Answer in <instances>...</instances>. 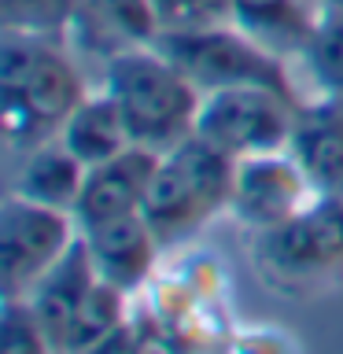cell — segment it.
<instances>
[{
  "label": "cell",
  "mask_w": 343,
  "mask_h": 354,
  "mask_svg": "<svg viewBox=\"0 0 343 354\" xmlns=\"http://www.w3.org/2000/svg\"><path fill=\"white\" fill-rule=\"evenodd\" d=\"M96 284H100V273L93 266V254H89L85 240L77 236L74 248L30 288V295H22L33 306L37 321L48 328V336L55 339L59 354H63L66 332H71V325L77 321V314H82V306L89 303V295H93Z\"/></svg>",
  "instance_id": "13"
},
{
  "label": "cell",
  "mask_w": 343,
  "mask_h": 354,
  "mask_svg": "<svg viewBox=\"0 0 343 354\" xmlns=\"http://www.w3.org/2000/svg\"><path fill=\"white\" fill-rule=\"evenodd\" d=\"M314 96H343V11L325 8V15L295 55Z\"/></svg>",
  "instance_id": "17"
},
{
  "label": "cell",
  "mask_w": 343,
  "mask_h": 354,
  "mask_svg": "<svg viewBox=\"0 0 343 354\" xmlns=\"http://www.w3.org/2000/svg\"><path fill=\"white\" fill-rule=\"evenodd\" d=\"M325 8H340L343 11V0H325Z\"/></svg>",
  "instance_id": "23"
},
{
  "label": "cell",
  "mask_w": 343,
  "mask_h": 354,
  "mask_svg": "<svg viewBox=\"0 0 343 354\" xmlns=\"http://www.w3.org/2000/svg\"><path fill=\"white\" fill-rule=\"evenodd\" d=\"M82 240H85L89 254H93L100 281L118 288V292H126V295L140 292V288L151 281L155 262H159V254H163V243L151 232L148 221H144L140 210L85 229Z\"/></svg>",
  "instance_id": "10"
},
{
  "label": "cell",
  "mask_w": 343,
  "mask_h": 354,
  "mask_svg": "<svg viewBox=\"0 0 343 354\" xmlns=\"http://www.w3.org/2000/svg\"><path fill=\"white\" fill-rule=\"evenodd\" d=\"M259 281L284 299L321 295L343 284V196L317 192L292 218L251 232Z\"/></svg>",
  "instance_id": "3"
},
{
  "label": "cell",
  "mask_w": 343,
  "mask_h": 354,
  "mask_svg": "<svg viewBox=\"0 0 343 354\" xmlns=\"http://www.w3.org/2000/svg\"><path fill=\"white\" fill-rule=\"evenodd\" d=\"M155 44L181 66L199 93H218V88L237 85H270L277 93L303 100L292 71H288V59L273 55L232 19L199 30H163Z\"/></svg>",
  "instance_id": "5"
},
{
  "label": "cell",
  "mask_w": 343,
  "mask_h": 354,
  "mask_svg": "<svg viewBox=\"0 0 343 354\" xmlns=\"http://www.w3.org/2000/svg\"><path fill=\"white\" fill-rule=\"evenodd\" d=\"M0 354H59L48 328L26 299H4L0 310Z\"/></svg>",
  "instance_id": "20"
},
{
  "label": "cell",
  "mask_w": 343,
  "mask_h": 354,
  "mask_svg": "<svg viewBox=\"0 0 343 354\" xmlns=\"http://www.w3.org/2000/svg\"><path fill=\"white\" fill-rule=\"evenodd\" d=\"M232 354H295V343L273 328H251L232 339Z\"/></svg>",
  "instance_id": "22"
},
{
  "label": "cell",
  "mask_w": 343,
  "mask_h": 354,
  "mask_svg": "<svg viewBox=\"0 0 343 354\" xmlns=\"http://www.w3.org/2000/svg\"><path fill=\"white\" fill-rule=\"evenodd\" d=\"M340 196H343V188H340Z\"/></svg>",
  "instance_id": "24"
},
{
  "label": "cell",
  "mask_w": 343,
  "mask_h": 354,
  "mask_svg": "<svg viewBox=\"0 0 343 354\" xmlns=\"http://www.w3.org/2000/svg\"><path fill=\"white\" fill-rule=\"evenodd\" d=\"M325 15V0H232V22L281 59H295Z\"/></svg>",
  "instance_id": "15"
},
{
  "label": "cell",
  "mask_w": 343,
  "mask_h": 354,
  "mask_svg": "<svg viewBox=\"0 0 343 354\" xmlns=\"http://www.w3.org/2000/svg\"><path fill=\"white\" fill-rule=\"evenodd\" d=\"M299 100L270 85H237L203 93L196 115V137L229 155L232 162L251 155L284 151L292 140Z\"/></svg>",
  "instance_id": "6"
},
{
  "label": "cell",
  "mask_w": 343,
  "mask_h": 354,
  "mask_svg": "<svg viewBox=\"0 0 343 354\" xmlns=\"http://www.w3.org/2000/svg\"><path fill=\"white\" fill-rule=\"evenodd\" d=\"M11 159H15V170H11V181H8L11 196H22V199H30V203L74 214L77 196H82V188H85L89 166L77 159L59 137L48 140V144H37V148H30V151L11 155Z\"/></svg>",
  "instance_id": "14"
},
{
  "label": "cell",
  "mask_w": 343,
  "mask_h": 354,
  "mask_svg": "<svg viewBox=\"0 0 343 354\" xmlns=\"http://www.w3.org/2000/svg\"><path fill=\"white\" fill-rule=\"evenodd\" d=\"M292 159L303 166L317 192L343 188V96H303L295 111Z\"/></svg>",
  "instance_id": "12"
},
{
  "label": "cell",
  "mask_w": 343,
  "mask_h": 354,
  "mask_svg": "<svg viewBox=\"0 0 343 354\" xmlns=\"http://www.w3.org/2000/svg\"><path fill=\"white\" fill-rule=\"evenodd\" d=\"M163 22L151 0H77V15L66 41H74L104 66L122 48L155 44Z\"/></svg>",
  "instance_id": "11"
},
{
  "label": "cell",
  "mask_w": 343,
  "mask_h": 354,
  "mask_svg": "<svg viewBox=\"0 0 343 354\" xmlns=\"http://www.w3.org/2000/svg\"><path fill=\"white\" fill-rule=\"evenodd\" d=\"M59 140L71 148L85 166H100L115 159L126 148H133V133L126 126V115L115 104V96L104 85L85 93V100L71 111V118L63 122Z\"/></svg>",
  "instance_id": "16"
},
{
  "label": "cell",
  "mask_w": 343,
  "mask_h": 354,
  "mask_svg": "<svg viewBox=\"0 0 343 354\" xmlns=\"http://www.w3.org/2000/svg\"><path fill=\"white\" fill-rule=\"evenodd\" d=\"M0 93H4V140L8 151L19 155L59 137L63 122L85 100L89 85L66 41L4 33Z\"/></svg>",
  "instance_id": "1"
},
{
  "label": "cell",
  "mask_w": 343,
  "mask_h": 354,
  "mask_svg": "<svg viewBox=\"0 0 343 354\" xmlns=\"http://www.w3.org/2000/svg\"><path fill=\"white\" fill-rule=\"evenodd\" d=\"M317 196L310 185L303 166L292 159V151H270V155H251L237 162L232 174V196H229V214H237L251 232L270 229L277 221L292 218L299 207H306Z\"/></svg>",
  "instance_id": "8"
},
{
  "label": "cell",
  "mask_w": 343,
  "mask_h": 354,
  "mask_svg": "<svg viewBox=\"0 0 343 354\" xmlns=\"http://www.w3.org/2000/svg\"><path fill=\"white\" fill-rule=\"evenodd\" d=\"M74 214L30 203L22 196H4L0 207V288L4 299H22L30 288L77 243Z\"/></svg>",
  "instance_id": "7"
},
{
  "label": "cell",
  "mask_w": 343,
  "mask_h": 354,
  "mask_svg": "<svg viewBox=\"0 0 343 354\" xmlns=\"http://www.w3.org/2000/svg\"><path fill=\"white\" fill-rule=\"evenodd\" d=\"M155 170H159V151L140 148V144H133V148H126L122 155H115V159H107L100 166H89L85 188L74 207L77 229L85 232L93 225H104V221L137 214L144 207L148 188H151Z\"/></svg>",
  "instance_id": "9"
},
{
  "label": "cell",
  "mask_w": 343,
  "mask_h": 354,
  "mask_svg": "<svg viewBox=\"0 0 343 354\" xmlns=\"http://www.w3.org/2000/svg\"><path fill=\"white\" fill-rule=\"evenodd\" d=\"M126 325V292L100 281L63 339V354H93Z\"/></svg>",
  "instance_id": "18"
},
{
  "label": "cell",
  "mask_w": 343,
  "mask_h": 354,
  "mask_svg": "<svg viewBox=\"0 0 343 354\" xmlns=\"http://www.w3.org/2000/svg\"><path fill=\"white\" fill-rule=\"evenodd\" d=\"M159 11L163 30H199L214 26V22H229L232 0H151Z\"/></svg>",
  "instance_id": "21"
},
{
  "label": "cell",
  "mask_w": 343,
  "mask_h": 354,
  "mask_svg": "<svg viewBox=\"0 0 343 354\" xmlns=\"http://www.w3.org/2000/svg\"><path fill=\"white\" fill-rule=\"evenodd\" d=\"M77 0H0V26L4 33H30V37H71Z\"/></svg>",
  "instance_id": "19"
},
{
  "label": "cell",
  "mask_w": 343,
  "mask_h": 354,
  "mask_svg": "<svg viewBox=\"0 0 343 354\" xmlns=\"http://www.w3.org/2000/svg\"><path fill=\"white\" fill-rule=\"evenodd\" d=\"M232 174L237 162L199 140L196 133L159 155V170L151 177L140 214L159 236L163 251L192 240L207 221L229 210Z\"/></svg>",
  "instance_id": "4"
},
{
  "label": "cell",
  "mask_w": 343,
  "mask_h": 354,
  "mask_svg": "<svg viewBox=\"0 0 343 354\" xmlns=\"http://www.w3.org/2000/svg\"><path fill=\"white\" fill-rule=\"evenodd\" d=\"M100 85L115 96L133 144L140 148L163 155L196 133L203 93L159 44H133L115 52L100 66Z\"/></svg>",
  "instance_id": "2"
}]
</instances>
